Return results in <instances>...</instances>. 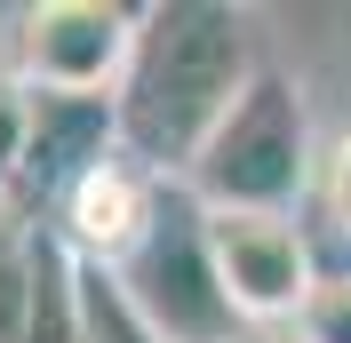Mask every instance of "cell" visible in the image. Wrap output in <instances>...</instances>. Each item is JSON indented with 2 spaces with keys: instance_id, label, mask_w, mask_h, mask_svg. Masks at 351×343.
I'll use <instances>...</instances> for the list:
<instances>
[{
  "instance_id": "6da1fadb",
  "label": "cell",
  "mask_w": 351,
  "mask_h": 343,
  "mask_svg": "<svg viewBox=\"0 0 351 343\" xmlns=\"http://www.w3.org/2000/svg\"><path fill=\"white\" fill-rule=\"evenodd\" d=\"M256 72L263 64H256L240 8H223V0H152L144 24H136L128 80L112 96V136H120L128 160L184 184Z\"/></svg>"
},
{
  "instance_id": "7a4b0ae2",
  "label": "cell",
  "mask_w": 351,
  "mask_h": 343,
  "mask_svg": "<svg viewBox=\"0 0 351 343\" xmlns=\"http://www.w3.org/2000/svg\"><path fill=\"white\" fill-rule=\"evenodd\" d=\"M319 160L328 152L311 144V112L304 88L287 80L280 64H263L247 80V96L232 104L208 152L192 160L184 192L199 208H256V215H295L311 192H319Z\"/></svg>"
},
{
  "instance_id": "3957f363",
  "label": "cell",
  "mask_w": 351,
  "mask_h": 343,
  "mask_svg": "<svg viewBox=\"0 0 351 343\" xmlns=\"http://www.w3.org/2000/svg\"><path fill=\"white\" fill-rule=\"evenodd\" d=\"M120 287L128 303L144 311L160 343H240L247 320L232 311L223 296V272H216V248H208V208H199L184 184H168L152 232L136 239V256L120 263Z\"/></svg>"
},
{
  "instance_id": "277c9868",
  "label": "cell",
  "mask_w": 351,
  "mask_h": 343,
  "mask_svg": "<svg viewBox=\"0 0 351 343\" xmlns=\"http://www.w3.org/2000/svg\"><path fill=\"white\" fill-rule=\"evenodd\" d=\"M136 24H144V8H120V0H40V8L16 16L8 72L32 96L112 104L136 56Z\"/></svg>"
},
{
  "instance_id": "5b68a950",
  "label": "cell",
  "mask_w": 351,
  "mask_h": 343,
  "mask_svg": "<svg viewBox=\"0 0 351 343\" xmlns=\"http://www.w3.org/2000/svg\"><path fill=\"white\" fill-rule=\"evenodd\" d=\"M208 248H216L223 296L247 327H295V311L319 287L311 239L295 215H256V208H208Z\"/></svg>"
},
{
  "instance_id": "8992f818",
  "label": "cell",
  "mask_w": 351,
  "mask_h": 343,
  "mask_svg": "<svg viewBox=\"0 0 351 343\" xmlns=\"http://www.w3.org/2000/svg\"><path fill=\"white\" fill-rule=\"evenodd\" d=\"M160 200H168V176H152L144 160H128V152L112 144L104 160H88L64 192H56V239H64V256L120 272L136 256V239L152 232Z\"/></svg>"
},
{
  "instance_id": "52a82bcc",
  "label": "cell",
  "mask_w": 351,
  "mask_h": 343,
  "mask_svg": "<svg viewBox=\"0 0 351 343\" xmlns=\"http://www.w3.org/2000/svg\"><path fill=\"white\" fill-rule=\"evenodd\" d=\"M48 263H64V248L32 215L0 208V343H56L72 327V287H40Z\"/></svg>"
},
{
  "instance_id": "ba28073f",
  "label": "cell",
  "mask_w": 351,
  "mask_h": 343,
  "mask_svg": "<svg viewBox=\"0 0 351 343\" xmlns=\"http://www.w3.org/2000/svg\"><path fill=\"white\" fill-rule=\"evenodd\" d=\"M72 343H160L144 327V311L128 303V287L104 272V263H80L72 256Z\"/></svg>"
},
{
  "instance_id": "9c48e42d",
  "label": "cell",
  "mask_w": 351,
  "mask_h": 343,
  "mask_svg": "<svg viewBox=\"0 0 351 343\" xmlns=\"http://www.w3.org/2000/svg\"><path fill=\"white\" fill-rule=\"evenodd\" d=\"M295 335L304 343H351V272H319L311 303L295 311Z\"/></svg>"
},
{
  "instance_id": "30bf717a",
  "label": "cell",
  "mask_w": 351,
  "mask_h": 343,
  "mask_svg": "<svg viewBox=\"0 0 351 343\" xmlns=\"http://www.w3.org/2000/svg\"><path fill=\"white\" fill-rule=\"evenodd\" d=\"M311 200H319V215L351 239V128L328 144V160H319V192H311Z\"/></svg>"
},
{
  "instance_id": "8fae6325",
  "label": "cell",
  "mask_w": 351,
  "mask_h": 343,
  "mask_svg": "<svg viewBox=\"0 0 351 343\" xmlns=\"http://www.w3.org/2000/svg\"><path fill=\"white\" fill-rule=\"evenodd\" d=\"M240 343H304V335H295V327H247Z\"/></svg>"
},
{
  "instance_id": "7c38bea8",
  "label": "cell",
  "mask_w": 351,
  "mask_h": 343,
  "mask_svg": "<svg viewBox=\"0 0 351 343\" xmlns=\"http://www.w3.org/2000/svg\"><path fill=\"white\" fill-rule=\"evenodd\" d=\"M56 343H72V327H64V335H56Z\"/></svg>"
},
{
  "instance_id": "4fadbf2b",
  "label": "cell",
  "mask_w": 351,
  "mask_h": 343,
  "mask_svg": "<svg viewBox=\"0 0 351 343\" xmlns=\"http://www.w3.org/2000/svg\"><path fill=\"white\" fill-rule=\"evenodd\" d=\"M0 184H8V168H0Z\"/></svg>"
}]
</instances>
